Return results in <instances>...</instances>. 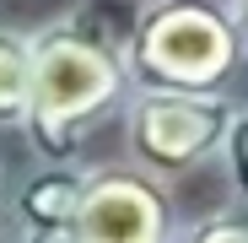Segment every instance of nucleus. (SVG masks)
<instances>
[{"label": "nucleus", "instance_id": "nucleus-1", "mask_svg": "<svg viewBox=\"0 0 248 243\" xmlns=\"http://www.w3.org/2000/svg\"><path fill=\"white\" fill-rule=\"evenodd\" d=\"M130 97L135 81L124 70V54L92 38L70 11L32 27V103L22 141L44 168H76L92 130L124 113Z\"/></svg>", "mask_w": 248, "mask_h": 243}, {"label": "nucleus", "instance_id": "nucleus-2", "mask_svg": "<svg viewBox=\"0 0 248 243\" xmlns=\"http://www.w3.org/2000/svg\"><path fill=\"white\" fill-rule=\"evenodd\" d=\"M243 44L227 0H151L135 11L124 49L135 92H227Z\"/></svg>", "mask_w": 248, "mask_h": 243}, {"label": "nucleus", "instance_id": "nucleus-3", "mask_svg": "<svg viewBox=\"0 0 248 243\" xmlns=\"http://www.w3.org/2000/svg\"><path fill=\"white\" fill-rule=\"evenodd\" d=\"M232 119H237L232 92H135L119 113L124 162L173 184L178 173H200L221 162Z\"/></svg>", "mask_w": 248, "mask_h": 243}, {"label": "nucleus", "instance_id": "nucleus-4", "mask_svg": "<svg viewBox=\"0 0 248 243\" xmlns=\"http://www.w3.org/2000/svg\"><path fill=\"white\" fill-rule=\"evenodd\" d=\"M184 216L173 184L135 162H97L87 168V194L76 211L81 243H178Z\"/></svg>", "mask_w": 248, "mask_h": 243}, {"label": "nucleus", "instance_id": "nucleus-5", "mask_svg": "<svg viewBox=\"0 0 248 243\" xmlns=\"http://www.w3.org/2000/svg\"><path fill=\"white\" fill-rule=\"evenodd\" d=\"M81 194H87V168H38L16 184L11 211L22 227H76Z\"/></svg>", "mask_w": 248, "mask_h": 243}, {"label": "nucleus", "instance_id": "nucleus-6", "mask_svg": "<svg viewBox=\"0 0 248 243\" xmlns=\"http://www.w3.org/2000/svg\"><path fill=\"white\" fill-rule=\"evenodd\" d=\"M32 103V32L0 27V135L27 125Z\"/></svg>", "mask_w": 248, "mask_h": 243}, {"label": "nucleus", "instance_id": "nucleus-7", "mask_svg": "<svg viewBox=\"0 0 248 243\" xmlns=\"http://www.w3.org/2000/svg\"><path fill=\"white\" fill-rule=\"evenodd\" d=\"M178 243H248V211L243 206H227V211H205V216H189Z\"/></svg>", "mask_w": 248, "mask_h": 243}, {"label": "nucleus", "instance_id": "nucleus-8", "mask_svg": "<svg viewBox=\"0 0 248 243\" xmlns=\"http://www.w3.org/2000/svg\"><path fill=\"white\" fill-rule=\"evenodd\" d=\"M221 178H227L232 200L248 211V103H237L232 135H227V146H221Z\"/></svg>", "mask_w": 248, "mask_h": 243}, {"label": "nucleus", "instance_id": "nucleus-9", "mask_svg": "<svg viewBox=\"0 0 248 243\" xmlns=\"http://www.w3.org/2000/svg\"><path fill=\"white\" fill-rule=\"evenodd\" d=\"M16 243H81L76 227H22Z\"/></svg>", "mask_w": 248, "mask_h": 243}, {"label": "nucleus", "instance_id": "nucleus-10", "mask_svg": "<svg viewBox=\"0 0 248 243\" xmlns=\"http://www.w3.org/2000/svg\"><path fill=\"white\" fill-rule=\"evenodd\" d=\"M232 6V27H237V44H243V60H248V0H227Z\"/></svg>", "mask_w": 248, "mask_h": 243}, {"label": "nucleus", "instance_id": "nucleus-11", "mask_svg": "<svg viewBox=\"0 0 248 243\" xmlns=\"http://www.w3.org/2000/svg\"><path fill=\"white\" fill-rule=\"evenodd\" d=\"M0 200H6V162H0Z\"/></svg>", "mask_w": 248, "mask_h": 243}, {"label": "nucleus", "instance_id": "nucleus-12", "mask_svg": "<svg viewBox=\"0 0 248 243\" xmlns=\"http://www.w3.org/2000/svg\"><path fill=\"white\" fill-rule=\"evenodd\" d=\"M124 6H151V0H124Z\"/></svg>", "mask_w": 248, "mask_h": 243}, {"label": "nucleus", "instance_id": "nucleus-13", "mask_svg": "<svg viewBox=\"0 0 248 243\" xmlns=\"http://www.w3.org/2000/svg\"><path fill=\"white\" fill-rule=\"evenodd\" d=\"M0 243H6V238H0Z\"/></svg>", "mask_w": 248, "mask_h": 243}]
</instances>
